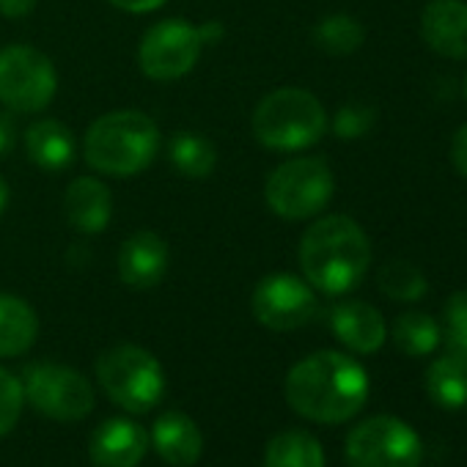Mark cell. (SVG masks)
<instances>
[{"mask_svg": "<svg viewBox=\"0 0 467 467\" xmlns=\"http://www.w3.org/2000/svg\"><path fill=\"white\" fill-rule=\"evenodd\" d=\"M289 407L314 423H344L368 399L366 368L344 352H314L292 366L284 382Z\"/></svg>", "mask_w": 467, "mask_h": 467, "instance_id": "1", "label": "cell"}, {"mask_svg": "<svg viewBox=\"0 0 467 467\" xmlns=\"http://www.w3.org/2000/svg\"><path fill=\"white\" fill-rule=\"evenodd\" d=\"M300 267L322 295H347L371 267V243L349 214L319 217L300 240Z\"/></svg>", "mask_w": 467, "mask_h": 467, "instance_id": "2", "label": "cell"}, {"mask_svg": "<svg viewBox=\"0 0 467 467\" xmlns=\"http://www.w3.org/2000/svg\"><path fill=\"white\" fill-rule=\"evenodd\" d=\"M160 149L157 124L140 110L99 116L83 140L86 162L105 176H135L151 165Z\"/></svg>", "mask_w": 467, "mask_h": 467, "instance_id": "3", "label": "cell"}, {"mask_svg": "<svg viewBox=\"0 0 467 467\" xmlns=\"http://www.w3.org/2000/svg\"><path fill=\"white\" fill-rule=\"evenodd\" d=\"M251 124L262 146L273 151H300L325 135L327 110L311 91L284 86L270 91L256 105Z\"/></svg>", "mask_w": 467, "mask_h": 467, "instance_id": "4", "label": "cell"}, {"mask_svg": "<svg viewBox=\"0 0 467 467\" xmlns=\"http://www.w3.org/2000/svg\"><path fill=\"white\" fill-rule=\"evenodd\" d=\"M97 379L110 401L127 412H151L165 396L160 360L138 344H116L97 360Z\"/></svg>", "mask_w": 467, "mask_h": 467, "instance_id": "5", "label": "cell"}, {"mask_svg": "<svg viewBox=\"0 0 467 467\" xmlns=\"http://www.w3.org/2000/svg\"><path fill=\"white\" fill-rule=\"evenodd\" d=\"M336 192L333 168L322 157H295L281 162L265 184L267 206L284 220L317 217Z\"/></svg>", "mask_w": 467, "mask_h": 467, "instance_id": "6", "label": "cell"}, {"mask_svg": "<svg viewBox=\"0 0 467 467\" xmlns=\"http://www.w3.org/2000/svg\"><path fill=\"white\" fill-rule=\"evenodd\" d=\"M58 91L53 61L31 45L0 50V102L12 113H39Z\"/></svg>", "mask_w": 467, "mask_h": 467, "instance_id": "7", "label": "cell"}, {"mask_svg": "<svg viewBox=\"0 0 467 467\" xmlns=\"http://www.w3.org/2000/svg\"><path fill=\"white\" fill-rule=\"evenodd\" d=\"M344 453L349 467H418L423 442L410 423L393 415H374L349 431Z\"/></svg>", "mask_w": 467, "mask_h": 467, "instance_id": "8", "label": "cell"}, {"mask_svg": "<svg viewBox=\"0 0 467 467\" xmlns=\"http://www.w3.org/2000/svg\"><path fill=\"white\" fill-rule=\"evenodd\" d=\"M23 393L36 412L53 420H80L94 410L91 382L61 363H31L23 377Z\"/></svg>", "mask_w": 467, "mask_h": 467, "instance_id": "9", "label": "cell"}, {"mask_svg": "<svg viewBox=\"0 0 467 467\" xmlns=\"http://www.w3.org/2000/svg\"><path fill=\"white\" fill-rule=\"evenodd\" d=\"M201 50H203L201 28L173 17L151 26L143 34L138 47V64L146 78L168 83L192 72V67L201 58Z\"/></svg>", "mask_w": 467, "mask_h": 467, "instance_id": "10", "label": "cell"}, {"mask_svg": "<svg viewBox=\"0 0 467 467\" xmlns=\"http://www.w3.org/2000/svg\"><path fill=\"white\" fill-rule=\"evenodd\" d=\"M251 308L265 327L289 333L317 317V295L308 281L289 273H273L256 284Z\"/></svg>", "mask_w": 467, "mask_h": 467, "instance_id": "11", "label": "cell"}, {"mask_svg": "<svg viewBox=\"0 0 467 467\" xmlns=\"http://www.w3.org/2000/svg\"><path fill=\"white\" fill-rule=\"evenodd\" d=\"M146 451H149L146 429L127 418L102 420L88 440V459L94 467H138Z\"/></svg>", "mask_w": 467, "mask_h": 467, "instance_id": "12", "label": "cell"}, {"mask_svg": "<svg viewBox=\"0 0 467 467\" xmlns=\"http://www.w3.org/2000/svg\"><path fill=\"white\" fill-rule=\"evenodd\" d=\"M168 273V245L154 231H138L119 248V278L135 292L154 289Z\"/></svg>", "mask_w": 467, "mask_h": 467, "instance_id": "13", "label": "cell"}, {"mask_svg": "<svg viewBox=\"0 0 467 467\" xmlns=\"http://www.w3.org/2000/svg\"><path fill=\"white\" fill-rule=\"evenodd\" d=\"M420 36L426 47L442 58H467V4L464 0H431L420 15Z\"/></svg>", "mask_w": 467, "mask_h": 467, "instance_id": "14", "label": "cell"}, {"mask_svg": "<svg viewBox=\"0 0 467 467\" xmlns=\"http://www.w3.org/2000/svg\"><path fill=\"white\" fill-rule=\"evenodd\" d=\"M330 330L347 349H352L358 355L379 352L385 338H388V327H385L382 314L363 300L338 303L330 311Z\"/></svg>", "mask_w": 467, "mask_h": 467, "instance_id": "15", "label": "cell"}, {"mask_svg": "<svg viewBox=\"0 0 467 467\" xmlns=\"http://www.w3.org/2000/svg\"><path fill=\"white\" fill-rule=\"evenodd\" d=\"M149 442L154 445L160 459L173 467H190L203 453V434H201L198 423L179 410L162 412L154 420Z\"/></svg>", "mask_w": 467, "mask_h": 467, "instance_id": "16", "label": "cell"}, {"mask_svg": "<svg viewBox=\"0 0 467 467\" xmlns=\"http://www.w3.org/2000/svg\"><path fill=\"white\" fill-rule=\"evenodd\" d=\"M64 214L80 234H99L108 228L113 214V195L105 182L78 176L64 195Z\"/></svg>", "mask_w": 467, "mask_h": 467, "instance_id": "17", "label": "cell"}, {"mask_svg": "<svg viewBox=\"0 0 467 467\" xmlns=\"http://www.w3.org/2000/svg\"><path fill=\"white\" fill-rule=\"evenodd\" d=\"M26 151L42 171H64L75 162L72 130L56 119H39L26 130Z\"/></svg>", "mask_w": 467, "mask_h": 467, "instance_id": "18", "label": "cell"}, {"mask_svg": "<svg viewBox=\"0 0 467 467\" xmlns=\"http://www.w3.org/2000/svg\"><path fill=\"white\" fill-rule=\"evenodd\" d=\"M39 336L36 311L15 297L0 295V358H20L26 355Z\"/></svg>", "mask_w": 467, "mask_h": 467, "instance_id": "19", "label": "cell"}, {"mask_svg": "<svg viewBox=\"0 0 467 467\" xmlns=\"http://www.w3.org/2000/svg\"><path fill=\"white\" fill-rule=\"evenodd\" d=\"M426 393L442 410H459L467 404V360L445 352L426 368Z\"/></svg>", "mask_w": 467, "mask_h": 467, "instance_id": "20", "label": "cell"}, {"mask_svg": "<svg viewBox=\"0 0 467 467\" xmlns=\"http://www.w3.org/2000/svg\"><path fill=\"white\" fill-rule=\"evenodd\" d=\"M265 467H325V448L311 431L289 429L267 442Z\"/></svg>", "mask_w": 467, "mask_h": 467, "instance_id": "21", "label": "cell"}, {"mask_svg": "<svg viewBox=\"0 0 467 467\" xmlns=\"http://www.w3.org/2000/svg\"><path fill=\"white\" fill-rule=\"evenodd\" d=\"M168 160L182 176L206 179L217 168V149L201 132H176L168 143Z\"/></svg>", "mask_w": 467, "mask_h": 467, "instance_id": "22", "label": "cell"}, {"mask_svg": "<svg viewBox=\"0 0 467 467\" xmlns=\"http://www.w3.org/2000/svg\"><path fill=\"white\" fill-rule=\"evenodd\" d=\"M393 344L410 358L431 355L440 347V325L420 311H407L393 325Z\"/></svg>", "mask_w": 467, "mask_h": 467, "instance_id": "23", "label": "cell"}, {"mask_svg": "<svg viewBox=\"0 0 467 467\" xmlns=\"http://www.w3.org/2000/svg\"><path fill=\"white\" fill-rule=\"evenodd\" d=\"M314 42L327 56H352L363 47L366 31L360 20L349 15H330L319 20V26L314 28Z\"/></svg>", "mask_w": 467, "mask_h": 467, "instance_id": "24", "label": "cell"}, {"mask_svg": "<svg viewBox=\"0 0 467 467\" xmlns=\"http://www.w3.org/2000/svg\"><path fill=\"white\" fill-rule=\"evenodd\" d=\"M377 286H379V292L385 297H390L396 303H415L429 289L426 275L415 265L401 262V259H393V262L382 265V270L377 275Z\"/></svg>", "mask_w": 467, "mask_h": 467, "instance_id": "25", "label": "cell"}, {"mask_svg": "<svg viewBox=\"0 0 467 467\" xmlns=\"http://www.w3.org/2000/svg\"><path fill=\"white\" fill-rule=\"evenodd\" d=\"M440 344H445V352L467 360V292H453L445 300Z\"/></svg>", "mask_w": 467, "mask_h": 467, "instance_id": "26", "label": "cell"}, {"mask_svg": "<svg viewBox=\"0 0 467 467\" xmlns=\"http://www.w3.org/2000/svg\"><path fill=\"white\" fill-rule=\"evenodd\" d=\"M377 121V110L366 102H347L338 108L336 119H333V132L341 138V140H358L363 135L371 132Z\"/></svg>", "mask_w": 467, "mask_h": 467, "instance_id": "27", "label": "cell"}, {"mask_svg": "<svg viewBox=\"0 0 467 467\" xmlns=\"http://www.w3.org/2000/svg\"><path fill=\"white\" fill-rule=\"evenodd\" d=\"M23 404H26L23 382L0 366V437L9 434L17 426L23 415Z\"/></svg>", "mask_w": 467, "mask_h": 467, "instance_id": "28", "label": "cell"}, {"mask_svg": "<svg viewBox=\"0 0 467 467\" xmlns=\"http://www.w3.org/2000/svg\"><path fill=\"white\" fill-rule=\"evenodd\" d=\"M17 119L12 110H0V160L9 157L17 146Z\"/></svg>", "mask_w": 467, "mask_h": 467, "instance_id": "29", "label": "cell"}, {"mask_svg": "<svg viewBox=\"0 0 467 467\" xmlns=\"http://www.w3.org/2000/svg\"><path fill=\"white\" fill-rule=\"evenodd\" d=\"M451 162L459 171V176L467 179V124L459 127L453 140H451Z\"/></svg>", "mask_w": 467, "mask_h": 467, "instance_id": "30", "label": "cell"}, {"mask_svg": "<svg viewBox=\"0 0 467 467\" xmlns=\"http://www.w3.org/2000/svg\"><path fill=\"white\" fill-rule=\"evenodd\" d=\"M116 9L121 12H130V15H149V12H157L160 6H165L168 0H108Z\"/></svg>", "mask_w": 467, "mask_h": 467, "instance_id": "31", "label": "cell"}, {"mask_svg": "<svg viewBox=\"0 0 467 467\" xmlns=\"http://www.w3.org/2000/svg\"><path fill=\"white\" fill-rule=\"evenodd\" d=\"M39 0H0V17H9V20H20L28 17L36 9Z\"/></svg>", "mask_w": 467, "mask_h": 467, "instance_id": "32", "label": "cell"}, {"mask_svg": "<svg viewBox=\"0 0 467 467\" xmlns=\"http://www.w3.org/2000/svg\"><path fill=\"white\" fill-rule=\"evenodd\" d=\"M9 206V184L0 179V212H4Z\"/></svg>", "mask_w": 467, "mask_h": 467, "instance_id": "33", "label": "cell"}, {"mask_svg": "<svg viewBox=\"0 0 467 467\" xmlns=\"http://www.w3.org/2000/svg\"><path fill=\"white\" fill-rule=\"evenodd\" d=\"M462 88H464V99H467V75H464V86Z\"/></svg>", "mask_w": 467, "mask_h": 467, "instance_id": "34", "label": "cell"}]
</instances>
